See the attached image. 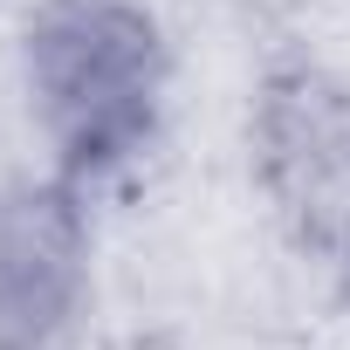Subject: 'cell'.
<instances>
[{
    "label": "cell",
    "mask_w": 350,
    "mask_h": 350,
    "mask_svg": "<svg viewBox=\"0 0 350 350\" xmlns=\"http://www.w3.org/2000/svg\"><path fill=\"white\" fill-rule=\"evenodd\" d=\"M28 103L55 172L83 193L117 179L158 137L165 35L137 0H49L28 21Z\"/></svg>",
    "instance_id": "cell-1"
},
{
    "label": "cell",
    "mask_w": 350,
    "mask_h": 350,
    "mask_svg": "<svg viewBox=\"0 0 350 350\" xmlns=\"http://www.w3.org/2000/svg\"><path fill=\"white\" fill-rule=\"evenodd\" d=\"M254 179L309 254H350V83L316 62H288L261 83Z\"/></svg>",
    "instance_id": "cell-2"
},
{
    "label": "cell",
    "mask_w": 350,
    "mask_h": 350,
    "mask_svg": "<svg viewBox=\"0 0 350 350\" xmlns=\"http://www.w3.org/2000/svg\"><path fill=\"white\" fill-rule=\"evenodd\" d=\"M90 288V206L83 186L0 179V350H55Z\"/></svg>",
    "instance_id": "cell-3"
},
{
    "label": "cell",
    "mask_w": 350,
    "mask_h": 350,
    "mask_svg": "<svg viewBox=\"0 0 350 350\" xmlns=\"http://www.w3.org/2000/svg\"><path fill=\"white\" fill-rule=\"evenodd\" d=\"M336 275H343V295H350V254H343V261H336Z\"/></svg>",
    "instance_id": "cell-4"
},
{
    "label": "cell",
    "mask_w": 350,
    "mask_h": 350,
    "mask_svg": "<svg viewBox=\"0 0 350 350\" xmlns=\"http://www.w3.org/2000/svg\"><path fill=\"white\" fill-rule=\"evenodd\" d=\"M131 350H165V343H131Z\"/></svg>",
    "instance_id": "cell-5"
}]
</instances>
